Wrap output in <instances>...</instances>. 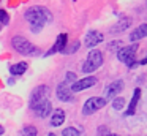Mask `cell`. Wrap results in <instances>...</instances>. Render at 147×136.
I'll list each match as a JSON object with an SVG mask.
<instances>
[{
	"label": "cell",
	"mask_w": 147,
	"mask_h": 136,
	"mask_svg": "<svg viewBox=\"0 0 147 136\" xmlns=\"http://www.w3.org/2000/svg\"><path fill=\"white\" fill-rule=\"evenodd\" d=\"M24 18L30 24V32L40 33L46 24L52 22V13L46 6H30L24 11Z\"/></svg>",
	"instance_id": "obj_1"
},
{
	"label": "cell",
	"mask_w": 147,
	"mask_h": 136,
	"mask_svg": "<svg viewBox=\"0 0 147 136\" xmlns=\"http://www.w3.org/2000/svg\"><path fill=\"white\" fill-rule=\"evenodd\" d=\"M11 46H13V49L16 52L22 54V55H29V57H36L41 52V49L38 46H35L30 40H27L26 37H21V35H16V37L11 38Z\"/></svg>",
	"instance_id": "obj_2"
},
{
	"label": "cell",
	"mask_w": 147,
	"mask_h": 136,
	"mask_svg": "<svg viewBox=\"0 0 147 136\" xmlns=\"http://www.w3.org/2000/svg\"><path fill=\"white\" fill-rule=\"evenodd\" d=\"M139 49V43H131L127 46H122L117 51V60L128 66L130 70L136 68L139 65V60H136V52Z\"/></svg>",
	"instance_id": "obj_3"
},
{
	"label": "cell",
	"mask_w": 147,
	"mask_h": 136,
	"mask_svg": "<svg viewBox=\"0 0 147 136\" xmlns=\"http://www.w3.org/2000/svg\"><path fill=\"white\" fill-rule=\"evenodd\" d=\"M103 62H105V59H103V54L100 52V51H96V49L90 51L87 59H86V62L82 63V71L86 73V74H90V73L96 71V70L103 65Z\"/></svg>",
	"instance_id": "obj_4"
},
{
	"label": "cell",
	"mask_w": 147,
	"mask_h": 136,
	"mask_svg": "<svg viewBox=\"0 0 147 136\" xmlns=\"http://www.w3.org/2000/svg\"><path fill=\"white\" fill-rule=\"evenodd\" d=\"M48 98H49V87H48V85H45V84L38 85V87H35L32 90V93H30L29 108L32 111H35L36 108H38L45 100H48Z\"/></svg>",
	"instance_id": "obj_5"
},
{
	"label": "cell",
	"mask_w": 147,
	"mask_h": 136,
	"mask_svg": "<svg viewBox=\"0 0 147 136\" xmlns=\"http://www.w3.org/2000/svg\"><path fill=\"white\" fill-rule=\"evenodd\" d=\"M106 103H108V100L105 97H90L89 100L84 101V106L81 109V112H82V116H92L96 111L103 109L106 106Z\"/></svg>",
	"instance_id": "obj_6"
},
{
	"label": "cell",
	"mask_w": 147,
	"mask_h": 136,
	"mask_svg": "<svg viewBox=\"0 0 147 136\" xmlns=\"http://www.w3.org/2000/svg\"><path fill=\"white\" fill-rule=\"evenodd\" d=\"M96 82H98V79H96L95 76H86V78L78 79L76 82H73V84L70 85V89H71L73 93H78V92H81V90H86V89L93 87Z\"/></svg>",
	"instance_id": "obj_7"
},
{
	"label": "cell",
	"mask_w": 147,
	"mask_h": 136,
	"mask_svg": "<svg viewBox=\"0 0 147 136\" xmlns=\"http://www.w3.org/2000/svg\"><path fill=\"white\" fill-rule=\"evenodd\" d=\"M67 46H68V35L67 33H60L57 38H55L54 46H52L51 49L45 54V57H51V55H54L55 52L63 54V51H65V47H67Z\"/></svg>",
	"instance_id": "obj_8"
},
{
	"label": "cell",
	"mask_w": 147,
	"mask_h": 136,
	"mask_svg": "<svg viewBox=\"0 0 147 136\" xmlns=\"http://www.w3.org/2000/svg\"><path fill=\"white\" fill-rule=\"evenodd\" d=\"M123 87H125V84H123L122 79H115V81H112L111 84L105 89V98L106 100H112V98H115L122 90H123Z\"/></svg>",
	"instance_id": "obj_9"
},
{
	"label": "cell",
	"mask_w": 147,
	"mask_h": 136,
	"mask_svg": "<svg viewBox=\"0 0 147 136\" xmlns=\"http://www.w3.org/2000/svg\"><path fill=\"white\" fill-rule=\"evenodd\" d=\"M103 40H105V35H103L101 32L89 30L86 33V37H84V44H86L87 47H95V46H98L100 43H103Z\"/></svg>",
	"instance_id": "obj_10"
},
{
	"label": "cell",
	"mask_w": 147,
	"mask_h": 136,
	"mask_svg": "<svg viewBox=\"0 0 147 136\" xmlns=\"http://www.w3.org/2000/svg\"><path fill=\"white\" fill-rule=\"evenodd\" d=\"M55 95H57L59 101H62V103H67V101L73 100V92H71L70 85H68L65 81L57 85V89H55Z\"/></svg>",
	"instance_id": "obj_11"
},
{
	"label": "cell",
	"mask_w": 147,
	"mask_h": 136,
	"mask_svg": "<svg viewBox=\"0 0 147 136\" xmlns=\"http://www.w3.org/2000/svg\"><path fill=\"white\" fill-rule=\"evenodd\" d=\"M147 37V24L144 22V24H139L134 30L130 32V35H128V40L131 41V43H136V41L142 40V38Z\"/></svg>",
	"instance_id": "obj_12"
},
{
	"label": "cell",
	"mask_w": 147,
	"mask_h": 136,
	"mask_svg": "<svg viewBox=\"0 0 147 136\" xmlns=\"http://www.w3.org/2000/svg\"><path fill=\"white\" fill-rule=\"evenodd\" d=\"M131 24H133V19L131 18H120L119 19L117 24H114V27L111 28V33L112 35H117V33H123L125 30H128V28L131 27Z\"/></svg>",
	"instance_id": "obj_13"
},
{
	"label": "cell",
	"mask_w": 147,
	"mask_h": 136,
	"mask_svg": "<svg viewBox=\"0 0 147 136\" xmlns=\"http://www.w3.org/2000/svg\"><path fill=\"white\" fill-rule=\"evenodd\" d=\"M33 112H35L40 119H48V117L51 116V112H52V103H51V100H49V98H48V100H45L35 111H33Z\"/></svg>",
	"instance_id": "obj_14"
},
{
	"label": "cell",
	"mask_w": 147,
	"mask_h": 136,
	"mask_svg": "<svg viewBox=\"0 0 147 136\" xmlns=\"http://www.w3.org/2000/svg\"><path fill=\"white\" fill-rule=\"evenodd\" d=\"M49 117H51V119H49L51 127H60V125H63L67 114H65V111L62 109V108H57V109L52 111V114H51Z\"/></svg>",
	"instance_id": "obj_15"
},
{
	"label": "cell",
	"mask_w": 147,
	"mask_h": 136,
	"mask_svg": "<svg viewBox=\"0 0 147 136\" xmlns=\"http://www.w3.org/2000/svg\"><path fill=\"white\" fill-rule=\"evenodd\" d=\"M139 98H141V89H134L133 92V97L130 100V104H128L127 111H125V116H133L136 112V108H138V103H139Z\"/></svg>",
	"instance_id": "obj_16"
},
{
	"label": "cell",
	"mask_w": 147,
	"mask_h": 136,
	"mask_svg": "<svg viewBox=\"0 0 147 136\" xmlns=\"http://www.w3.org/2000/svg\"><path fill=\"white\" fill-rule=\"evenodd\" d=\"M27 68H29L27 62H18V63H13V65L10 66V74H11V76H22L24 73L27 71Z\"/></svg>",
	"instance_id": "obj_17"
},
{
	"label": "cell",
	"mask_w": 147,
	"mask_h": 136,
	"mask_svg": "<svg viewBox=\"0 0 147 136\" xmlns=\"http://www.w3.org/2000/svg\"><path fill=\"white\" fill-rule=\"evenodd\" d=\"M36 135H38V130L33 125H26L21 131V136H36Z\"/></svg>",
	"instance_id": "obj_18"
},
{
	"label": "cell",
	"mask_w": 147,
	"mask_h": 136,
	"mask_svg": "<svg viewBox=\"0 0 147 136\" xmlns=\"http://www.w3.org/2000/svg\"><path fill=\"white\" fill-rule=\"evenodd\" d=\"M123 106H125V98H123V97H115V98H112V108H114L115 111L123 109Z\"/></svg>",
	"instance_id": "obj_19"
},
{
	"label": "cell",
	"mask_w": 147,
	"mask_h": 136,
	"mask_svg": "<svg viewBox=\"0 0 147 136\" xmlns=\"http://www.w3.org/2000/svg\"><path fill=\"white\" fill-rule=\"evenodd\" d=\"M68 44H70V46L65 47L63 54H74L76 51H79V47H81V43H79V41H73V43H68Z\"/></svg>",
	"instance_id": "obj_20"
},
{
	"label": "cell",
	"mask_w": 147,
	"mask_h": 136,
	"mask_svg": "<svg viewBox=\"0 0 147 136\" xmlns=\"http://www.w3.org/2000/svg\"><path fill=\"white\" fill-rule=\"evenodd\" d=\"M62 136H81V131L78 128H74V127H67L62 131Z\"/></svg>",
	"instance_id": "obj_21"
},
{
	"label": "cell",
	"mask_w": 147,
	"mask_h": 136,
	"mask_svg": "<svg viewBox=\"0 0 147 136\" xmlns=\"http://www.w3.org/2000/svg\"><path fill=\"white\" fill-rule=\"evenodd\" d=\"M0 24L2 25H8L10 24V14H8L5 9L0 8Z\"/></svg>",
	"instance_id": "obj_22"
},
{
	"label": "cell",
	"mask_w": 147,
	"mask_h": 136,
	"mask_svg": "<svg viewBox=\"0 0 147 136\" xmlns=\"http://www.w3.org/2000/svg\"><path fill=\"white\" fill-rule=\"evenodd\" d=\"M78 81V76H76V73H73V71H68L67 74H65V82H67L68 85H71L73 82H76Z\"/></svg>",
	"instance_id": "obj_23"
},
{
	"label": "cell",
	"mask_w": 147,
	"mask_h": 136,
	"mask_svg": "<svg viewBox=\"0 0 147 136\" xmlns=\"http://www.w3.org/2000/svg\"><path fill=\"white\" fill-rule=\"evenodd\" d=\"M109 51H119L122 47V41H119V40H114V41H111L109 43Z\"/></svg>",
	"instance_id": "obj_24"
},
{
	"label": "cell",
	"mask_w": 147,
	"mask_h": 136,
	"mask_svg": "<svg viewBox=\"0 0 147 136\" xmlns=\"http://www.w3.org/2000/svg\"><path fill=\"white\" fill-rule=\"evenodd\" d=\"M3 133H5V128H3V127H2V125H0V136L3 135Z\"/></svg>",
	"instance_id": "obj_25"
},
{
	"label": "cell",
	"mask_w": 147,
	"mask_h": 136,
	"mask_svg": "<svg viewBox=\"0 0 147 136\" xmlns=\"http://www.w3.org/2000/svg\"><path fill=\"white\" fill-rule=\"evenodd\" d=\"M8 84H10V85H11V84H14V79H13V78H10V79H8Z\"/></svg>",
	"instance_id": "obj_26"
},
{
	"label": "cell",
	"mask_w": 147,
	"mask_h": 136,
	"mask_svg": "<svg viewBox=\"0 0 147 136\" xmlns=\"http://www.w3.org/2000/svg\"><path fill=\"white\" fill-rule=\"evenodd\" d=\"M106 136H119V135H115V133H108Z\"/></svg>",
	"instance_id": "obj_27"
},
{
	"label": "cell",
	"mask_w": 147,
	"mask_h": 136,
	"mask_svg": "<svg viewBox=\"0 0 147 136\" xmlns=\"http://www.w3.org/2000/svg\"><path fill=\"white\" fill-rule=\"evenodd\" d=\"M48 136H57V135H54V133H49V135Z\"/></svg>",
	"instance_id": "obj_28"
},
{
	"label": "cell",
	"mask_w": 147,
	"mask_h": 136,
	"mask_svg": "<svg viewBox=\"0 0 147 136\" xmlns=\"http://www.w3.org/2000/svg\"><path fill=\"white\" fill-rule=\"evenodd\" d=\"M0 28H2V24H0Z\"/></svg>",
	"instance_id": "obj_29"
},
{
	"label": "cell",
	"mask_w": 147,
	"mask_h": 136,
	"mask_svg": "<svg viewBox=\"0 0 147 136\" xmlns=\"http://www.w3.org/2000/svg\"><path fill=\"white\" fill-rule=\"evenodd\" d=\"M73 2H76V0H73Z\"/></svg>",
	"instance_id": "obj_30"
}]
</instances>
